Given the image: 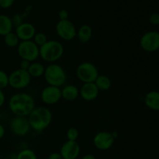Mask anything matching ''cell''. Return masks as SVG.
Segmentation results:
<instances>
[{
  "label": "cell",
  "mask_w": 159,
  "mask_h": 159,
  "mask_svg": "<svg viewBox=\"0 0 159 159\" xmlns=\"http://www.w3.org/2000/svg\"><path fill=\"white\" fill-rule=\"evenodd\" d=\"M9 108L15 116H28L35 108V101L28 93H16L9 99Z\"/></svg>",
  "instance_id": "obj_1"
},
{
  "label": "cell",
  "mask_w": 159,
  "mask_h": 159,
  "mask_svg": "<svg viewBox=\"0 0 159 159\" xmlns=\"http://www.w3.org/2000/svg\"><path fill=\"white\" fill-rule=\"evenodd\" d=\"M28 120L32 130L36 132H42L51 124L52 113L47 107H37L28 116Z\"/></svg>",
  "instance_id": "obj_2"
},
{
  "label": "cell",
  "mask_w": 159,
  "mask_h": 159,
  "mask_svg": "<svg viewBox=\"0 0 159 159\" xmlns=\"http://www.w3.org/2000/svg\"><path fill=\"white\" fill-rule=\"evenodd\" d=\"M63 54V44L57 40H48L43 46L40 47V57L48 63H54L58 61Z\"/></svg>",
  "instance_id": "obj_3"
},
{
  "label": "cell",
  "mask_w": 159,
  "mask_h": 159,
  "mask_svg": "<svg viewBox=\"0 0 159 159\" xmlns=\"http://www.w3.org/2000/svg\"><path fill=\"white\" fill-rule=\"evenodd\" d=\"M43 77L48 85L59 88L63 86L67 80V74L65 69L61 65L55 63L50 64L45 68Z\"/></svg>",
  "instance_id": "obj_4"
},
{
  "label": "cell",
  "mask_w": 159,
  "mask_h": 159,
  "mask_svg": "<svg viewBox=\"0 0 159 159\" xmlns=\"http://www.w3.org/2000/svg\"><path fill=\"white\" fill-rule=\"evenodd\" d=\"M17 53L22 60L34 62L40 57V48L33 40L20 41L17 46Z\"/></svg>",
  "instance_id": "obj_5"
},
{
  "label": "cell",
  "mask_w": 159,
  "mask_h": 159,
  "mask_svg": "<svg viewBox=\"0 0 159 159\" xmlns=\"http://www.w3.org/2000/svg\"><path fill=\"white\" fill-rule=\"evenodd\" d=\"M99 75L96 65L89 61L82 62L76 68V75L83 83L94 82Z\"/></svg>",
  "instance_id": "obj_6"
},
{
  "label": "cell",
  "mask_w": 159,
  "mask_h": 159,
  "mask_svg": "<svg viewBox=\"0 0 159 159\" xmlns=\"http://www.w3.org/2000/svg\"><path fill=\"white\" fill-rule=\"evenodd\" d=\"M30 82V75L28 71L25 70L18 68L9 75V85L15 89H23L26 88Z\"/></svg>",
  "instance_id": "obj_7"
},
{
  "label": "cell",
  "mask_w": 159,
  "mask_h": 159,
  "mask_svg": "<svg viewBox=\"0 0 159 159\" xmlns=\"http://www.w3.org/2000/svg\"><path fill=\"white\" fill-rule=\"evenodd\" d=\"M140 46L143 51L148 53L159 51V32L151 30L143 34L140 39Z\"/></svg>",
  "instance_id": "obj_8"
},
{
  "label": "cell",
  "mask_w": 159,
  "mask_h": 159,
  "mask_svg": "<svg viewBox=\"0 0 159 159\" xmlns=\"http://www.w3.org/2000/svg\"><path fill=\"white\" fill-rule=\"evenodd\" d=\"M57 36L63 40L70 41L76 37L77 30L74 23L69 20H59L55 26Z\"/></svg>",
  "instance_id": "obj_9"
},
{
  "label": "cell",
  "mask_w": 159,
  "mask_h": 159,
  "mask_svg": "<svg viewBox=\"0 0 159 159\" xmlns=\"http://www.w3.org/2000/svg\"><path fill=\"white\" fill-rule=\"evenodd\" d=\"M114 141L115 138L112 132L102 130L95 135L93 138V144L98 150L107 151L111 148L114 144Z\"/></svg>",
  "instance_id": "obj_10"
},
{
  "label": "cell",
  "mask_w": 159,
  "mask_h": 159,
  "mask_svg": "<svg viewBox=\"0 0 159 159\" xmlns=\"http://www.w3.org/2000/svg\"><path fill=\"white\" fill-rule=\"evenodd\" d=\"M40 99L42 102L48 105H54L61 99V88L52 85H48L43 89L40 93Z\"/></svg>",
  "instance_id": "obj_11"
},
{
  "label": "cell",
  "mask_w": 159,
  "mask_h": 159,
  "mask_svg": "<svg viewBox=\"0 0 159 159\" xmlns=\"http://www.w3.org/2000/svg\"><path fill=\"white\" fill-rule=\"evenodd\" d=\"M10 129L16 136L23 137L27 134L31 128L28 118L26 116H16L11 120Z\"/></svg>",
  "instance_id": "obj_12"
},
{
  "label": "cell",
  "mask_w": 159,
  "mask_h": 159,
  "mask_svg": "<svg viewBox=\"0 0 159 159\" xmlns=\"http://www.w3.org/2000/svg\"><path fill=\"white\" fill-rule=\"evenodd\" d=\"M80 151V146L77 141H67L62 144L59 153L63 159H77Z\"/></svg>",
  "instance_id": "obj_13"
},
{
  "label": "cell",
  "mask_w": 159,
  "mask_h": 159,
  "mask_svg": "<svg viewBox=\"0 0 159 159\" xmlns=\"http://www.w3.org/2000/svg\"><path fill=\"white\" fill-rule=\"evenodd\" d=\"M15 33L20 41L32 40L36 34V28L32 23H23L16 27Z\"/></svg>",
  "instance_id": "obj_14"
},
{
  "label": "cell",
  "mask_w": 159,
  "mask_h": 159,
  "mask_svg": "<svg viewBox=\"0 0 159 159\" xmlns=\"http://www.w3.org/2000/svg\"><path fill=\"white\" fill-rule=\"evenodd\" d=\"M99 93V90L95 85L94 82L89 83H83L81 89H79V95L83 100L93 101L98 97Z\"/></svg>",
  "instance_id": "obj_15"
},
{
  "label": "cell",
  "mask_w": 159,
  "mask_h": 159,
  "mask_svg": "<svg viewBox=\"0 0 159 159\" xmlns=\"http://www.w3.org/2000/svg\"><path fill=\"white\" fill-rule=\"evenodd\" d=\"M146 107L153 111H159V92L150 91L145 95L144 99Z\"/></svg>",
  "instance_id": "obj_16"
},
{
  "label": "cell",
  "mask_w": 159,
  "mask_h": 159,
  "mask_svg": "<svg viewBox=\"0 0 159 159\" xmlns=\"http://www.w3.org/2000/svg\"><path fill=\"white\" fill-rule=\"evenodd\" d=\"M61 98L67 101H74L79 97V89L74 85H66L61 89Z\"/></svg>",
  "instance_id": "obj_17"
},
{
  "label": "cell",
  "mask_w": 159,
  "mask_h": 159,
  "mask_svg": "<svg viewBox=\"0 0 159 159\" xmlns=\"http://www.w3.org/2000/svg\"><path fill=\"white\" fill-rule=\"evenodd\" d=\"M76 37L82 43H86L93 37V29L88 24H83L77 30Z\"/></svg>",
  "instance_id": "obj_18"
},
{
  "label": "cell",
  "mask_w": 159,
  "mask_h": 159,
  "mask_svg": "<svg viewBox=\"0 0 159 159\" xmlns=\"http://www.w3.org/2000/svg\"><path fill=\"white\" fill-rule=\"evenodd\" d=\"M13 27L11 17L7 15L1 14L0 15V36L4 37L6 34L12 32Z\"/></svg>",
  "instance_id": "obj_19"
},
{
  "label": "cell",
  "mask_w": 159,
  "mask_h": 159,
  "mask_svg": "<svg viewBox=\"0 0 159 159\" xmlns=\"http://www.w3.org/2000/svg\"><path fill=\"white\" fill-rule=\"evenodd\" d=\"M45 71V67L40 62H31L27 71L31 78H40L43 76Z\"/></svg>",
  "instance_id": "obj_20"
},
{
  "label": "cell",
  "mask_w": 159,
  "mask_h": 159,
  "mask_svg": "<svg viewBox=\"0 0 159 159\" xmlns=\"http://www.w3.org/2000/svg\"><path fill=\"white\" fill-rule=\"evenodd\" d=\"M94 83L99 91H107L111 87L112 81L110 78L106 75H99Z\"/></svg>",
  "instance_id": "obj_21"
},
{
  "label": "cell",
  "mask_w": 159,
  "mask_h": 159,
  "mask_svg": "<svg viewBox=\"0 0 159 159\" xmlns=\"http://www.w3.org/2000/svg\"><path fill=\"white\" fill-rule=\"evenodd\" d=\"M4 43L9 48H17L20 40L15 32H11L4 36Z\"/></svg>",
  "instance_id": "obj_22"
},
{
  "label": "cell",
  "mask_w": 159,
  "mask_h": 159,
  "mask_svg": "<svg viewBox=\"0 0 159 159\" xmlns=\"http://www.w3.org/2000/svg\"><path fill=\"white\" fill-rule=\"evenodd\" d=\"M16 159H37L35 152L29 148L23 149L18 153Z\"/></svg>",
  "instance_id": "obj_23"
},
{
  "label": "cell",
  "mask_w": 159,
  "mask_h": 159,
  "mask_svg": "<svg viewBox=\"0 0 159 159\" xmlns=\"http://www.w3.org/2000/svg\"><path fill=\"white\" fill-rule=\"evenodd\" d=\"M33 41L37 45V46L40 48V47L43 46L47 41H48V37H47L46 34L44 33L39 32L36 33V34L34 35V38H33Z\"/></svg>",
  "instance_id": "obj_24"
},
{
  "label": "cell",
  "mask_w": 159,
  "mask_h": 159,
  "mask_svg": "<svg viewBox=\"0 0 159 159\" xmlns=\"http://www.w3.org/2000/svg\"><path fill=\"white\" fill-rule=\"evenodd\" d=\"M79 137V132L75 127H70L66 132V138L68 141H77Z\"/></svg>",
  "instance_id": "obj_25"
},
{
  "label": "cell",
  "mask_w": 159,
  "mask_h": 159,
  "mask_svg": "<svg viewBox=\"0 0 159 159\" xmlns=\"http://www.w3.org/2000/svg\"><path fill=\"white\" fill-rule=\"evenodd\" d=\"M7 86H9V75L0 70V89H4Z\"/></svg>",
  "instance_id": "obj_26"
},
{
  "label": "cell",
  "mask_w": 159,
  "mask_h": 159,
  "mask_svg": "<svg viewBox=\"0 0 159 159\" xmlns=\"http://www.w3.org/2000/svg\"><path fill=\"white\" fill-rule=\"evenodd\" d=\"M149 23L153 26H158L159 25V13L158 12H153L149 16Z\"/></svg>",
  "instance_id": "obj_27"
},
{
  "label": "cell",
  "mask_w": 159,
  "mask_h": 159,
  "mask_svg": "<svg viewBox=\"0 0 159 159\" xmlns=\"http://www.w3.org/2000/svg\"><path fill=\"white\" fill-rule=\"evenodd\" d=\"M12 22V25H13L14 27H17L18 26H20V24L23 23V20H22V16L20 14H15L11 18Z\"/></svg>",
  "instance_id": "obj_28"
},
{
  "label": "cell",
  "mask_w": 159,
  "mask_h": 159,
  "mask_svg": "<svg viewBox=\"0 0 159 159\" xmlns=\"http://www.w3.org/2000/svg\"><path fill=\"white\" fill-rule=\"evenodd\" d=\"M15 0H0V7L2 9H9L14 4Z\"/></svg>",
  "instance_id": "obj_29"
},
{
  "label": "cell",
  "mask_w": 159,
  "mask_h": 159,
  "mask_svg": "<svg viewBox=\"0 0 159 159\" xmlns=\"http://www.w3.org/2000/svg\"><path fill=\"white\" fill-rule=\"evenodd\" d=\"M59 20H68V12L66 9H61L58 12Z\"/></svg>",
  "instance_id": "obj_30"
},
{
  "label": "cell",
  "mask_w": 159,
  "mask_h": 159,
  "mask_svg": "<svg viewBox=\"0 0 159 159\" xmlns=\"http://www.w3.org/2000/svg\"><path fill=\"white\" fill-rule=\"evenodd\" d=\"M30 63L31 62L28 61L22 60L21 61H20V69L25 70V71H27L28 68H29V67H30Z\"/></svg>",
  "instance_id": "obj_31"
},
{
  "label": "cell",
  "mask_w": 159,
  "mask_h": 159,
  "mask_svg": "<svg viewBox=\"0 0 159 159\" xmlns=\"http://www.w3.org/2000/svg\"><path fill=\"white\" fill-rule=\"evenodd\" d=\"M48 159H63L59 152H53L48 156Z\"/></svg>",
  "instance_id": "obj_32"
},
{
  "label": "cell",
  "mask_w": 159,
  "mask_h": 159,
  "mask_svg": "<svg viewBox=\"0 0 159 159\" xmlns=\"http://www.w3.org/2000/svg\"><path fill=\"white\" fill-rule=\"evenodd\" d=\"M5 101H6V96H5V93H3L2 90L0 89V108L4 105Z\"/></svg>",
  "instance_id": "obj_33"
},
{
  "label": "cell",
  "mask_w": 159,
  "mask_h": 159,
  "mask_svg": "<svg viewBox=\"0 0 159 159\" xmlns=\"http://www.w3.org/2000/svg\"><path fill=\"white\" fill-rule=\"evenodd\" d=\"M5 134H6L5 127H3L2 124H0V140H1L2 138H3V137L5 136Z\"/></svg>",
  "instance_id": "obj_34"
},
{
  "label": "cell",
  "mask_w": 159,
  "mask_h": 159,
  "mask_svg": "<svg viewBox=\"0 0 159 159\" xmlns=\"http://www.w3.org/2000/svg\"><path fill=\"white\" fill-rule=\"evenodd\" d=\"M82 159H97L96 158V156H94L93 155H91V154H87V155H85L83 157H82Z\"/></svg>",
  "instance_id": "obj_35"
},
{
  "label": "cell",
  "mask_w": 159,
  "mask_h": 159,
  "mask_svg": "<svg viewBox=\"0 0 159 159\" xmlns=\"http://www.w3.org/2000/svg\"><path fill=\"white\" fill-rule=\"evenodd\" d=\"M1 119H2V113L1 112H0V120H1Z\"/></svg>",
  "instance_id": "obj_36"
}]
</instances>
